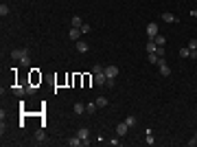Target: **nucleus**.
<instances>
[{
  "instance_id": "1",
  "label": "nucleus",
  "mask_w": 197,
  "mask_h": 147,
  "mask_svg": "<svg viewBox=\"0 0 197 147\" xmlns=\"http://www.w3.org/2000/svg\"><path fill=\"white\" fill-rule=\"evenodd\" d=\"M77 136L81 138V145H90L92 140H90V129L88 127H79L77 129Z\"/></svg>"
},
{
  "instance_id": "2",
  "label": "nucleus",
  "mask_w": 197,
  "mask_h": 147,
  "mask_svg": "<svg viewBox=\"0 0 197 147\" xmlns=\"http://www.w3.org/2000/svg\"><path fill=\"white\" fill-rule=\"evenodd\" d=\"M158 70H160V75H162V77H169V75H171V68L166 66L164 57H160V62H158Z\"/></svg>"
},
{
  "instance_id": "3",
  "label": "nucleus",
  "mask_w": 197,
  "mask_h": 147,
  "mask_svg": "<svg viewBox=\"0 0 197 147\" xmlns=\"http://www.w3.org/2000/svg\"><path fill=\"white\" fill-rule=\"evenodd\" d=\"M94 84H96V86H105V84H108V75H105V70L94 73Z\"/></svg>"
},
{
  "instance_id": "4",
  "label": "nucleus",
  "mask_w": 197,
  "mask_h": 147,
  "mask_svg": "<svg viewBox=\"0 0 197 147\" xmlns=\"http://www.w3.org/2000/svg\"><path fill=\"white\" fill-rule=\"evenodd\" d=\"M156 35H158V22H149V24H147V38L153 40Z\"/></svg>"
},
{
  "instance_id": "5",
  "label": "nucleus",
  "mask_w": 197,
  "mask_h": 147,
  "mask_svg": "<svg viewBox=\"0 0 197 147\" xmlns=\"http://www.w3.org/2000/svg\"><path fill=\"white\" fill-rule=\"evenodd\" d=\"M103 70H105L108 79H116V77H118V73H121V70H118V66H108V68H103Z\"/></svg>"
},
{
  "instance_id": "6",
  "label": "nucleus",
  "mask_w": 197,
  "mask_h": 147,
  "mask_svg": "<svg viewBox=\"0 0 197 147\" xmlns=\"http://www.w3.org/2000/svg\"><path fill=\"white\" fill-rule=\"evenodd\" d=\"M81 35H83V33H81V29H74V27H72V29H70V33H68V38H70L72 42H79V40H81Z\"/></svg>"
},
{
  "instance_id": "7",
  "label": "nucleus",
  "mask_w": 197,
  "mask_h": 147,
  "mask_svg": "<svg viewBox=\"0 0 197 147\" xmlns=\"http://www.w3.org/2000/svg\"><path fill=\"white\" fill-rule=\"evenodd\" d=\"M74 48L79 51V53H88V42H83V40H79V42H74Z\"/></svg>"
},
{
  "instance_id": "8",
  "label": "nucleus",
  "mask_w": 197,
  "mask_h": 147,
  "mask_svg": "<svg viewBox=\"0 0 197 147\" xmlns=\"http://www.w3.org/2000/svg\"><path fill=\"white\" fill-rule=\"evenodd\" d=\"M127 129H129V125H127L125 121L116 125V134H118V136H125V134H127Z\"/></svg>"
},
{
  "instance_id": "9",
  "label": "nucleus",
  "mask_w": 197,
  "mask_h": 147,
  "mask_svg": "<svg viewBox=\"0 0 197 147\" xmlns=\"http://www.w3.org/2000/svg\"><path fill=\"white\" fill-rule=\"evenodd\" d=\"M145 51H147V53H156V51H158V44H156L153 40H149L147 46H145Z\"/></svg>"
},
{
  "instance_id": "10",
  "label": "nucleus",
  "mask_w": 197,
  "mask_h": 147,
  "mask_svg": "<svg viewBox=\"0 0 197 147\" xmlns=\"http://www.w3.org/2000/svg\"><path fill=\"white\" fill-rule=\"evenodd\" d=\"M20 62H22V66H29V62H31V59H29V51H26V48H22V55H20Z\"/></svg>"
},
{
  "instance_id": "11",
  "label": "nucleus",
  "mask_w": 197,
  "mask_h": 147,
  "mask_svg": "<svg viewBox=\"0 0 197 147\" xmlns=\"http://www.w3.org/2000/svg\"><path fill=\"white\" fill-rule=\"evenodd\" d=\"M96 110H98V105H96V101H94V103H85V112H88V114H94Z\"/></svg>"
},
{
  "instance_id": "12",
  "label": "nucleus",
  "mask_w": 197,
  "mask_h": 147,
  "mask_svg": "<svg viewBox=\"0 0 197 147\" xmlns=\"http://www.w3.org/2000/svg\"><path fill=\"white\" fill-rule=\"evenodd\" d=\"M162 20H164V22H175L177 18H175L173 13H169V11H164V13H162Z\"/></svg>"
},
{
  "instance_id": "13",
  "label": "nucleus",
  "mask_w": 197,
  "mask_h": 147,
  "mask_svg": "<svg viewBox=\"0 0 197 147\" xmlns=\"http://www.w3.org/2000/svg\"><path fill=\"white\" fill-rule=\"evenodd\" d=\"M153 42H156V44H158V46H164V44H166V38H164V35H160V33H158V35H156V38H153Z\"/></svg>"
},
{
  "instance_id": "14",
  "label": "nucleus",
  "mask_w": 197,
  "mask_h": 147,
  "mask_svg": "<svg viewBox=\"0 0 197 147\" xmlns=\"http://www.w3.org/2000/svg\"><path fill=\"white\" fill-rule=\"evenodd\" d=\"M74 114H85V103H74Z\"/></svg>"
},
{
  "instance_id": "15",
  "label": "nucleus",
  "mask_w": 197,
  "mask_h": 147,
  "mask_svg": "<svg viewBox=\"0 0 197 147\" xmlns=\"http://www.w3.org/2000/svg\"><path fill=\"white\" fill-rule=\"evenodd\" d=\"M68 145H70V147H79V145H81V138H79V136H72V138L68 140Z\"/></svg>"
},
{
  "instance_id": "16",
  "label": "nucleus",
  "mask_w": 197,
  "mask_h": 147,
  "mask_svg": "<svg viewBox=\"0 0 197 147\" xmlns=\"http://www.w3.org/2000/svg\"><path fill=\"white\" fill-rule=\"evenodd\" d=\"M81 24H83V20H81L79 16H74V18H72V27H74V29H81Z\"/></svg>"
},
{
  "instance_id": "17",
  "label": "nucleus",
  "mask_w": 197,
  "mask_h": 147,
  "mask_svg": "<svg viewBox=\"0 0 197 147\" xmlns=\"http://www.w3.org/2000/svg\"><path fill=\"white\" fill-rule=\"evenodd\" d=\"M160 62V55L158 53H149V64H158Z\"/></svg>"
},
{
  "instance_id": "18",
  "label": "nucleus",
  "mask_w": 197,
  "mask_h": 147,
  "mask_svg": "<svg viewBox=\"0 0 197 147\" xmlns=\"http://www.w3.org/2000/svg\"><path fill=\"white\" fill-rule=\"evenodd\" d=\"M13 92H16V97H24V94H26V88L18 86V88H13Z\"/></svg>"
},
{
  "instance_id": "19",
  "label": "nucleus",
  "mask_w": 197,
  "mask_h": 147,
  "mask_svg": "<svg viewBox=\"0 0 197 147\" xmlns=\"http://www.w3.org/2000/svg\"><path fill=\"white\" fill-rule=\"evenodd\" d=\"M96 105H98V108H105V105H108V99H105V97H98V99H96Z\"/></svg>"
},
{
  "instance_id": "20",
  "label": "nucleus",
  "mask_w": 197,
  "mask_h": 147,
  "mask_svg": "<svg viewBox=\"0 0 197 147\" xmlns=\"http://www.w3.org/2000/svg\"><path fill=\"white\" fill-rule=\"evenodd\" d=\"M125 123H127L129 127H134V125H136V116H134V114H132V116H127V119H125Z\"/></svg>"
},
{
  "instance_id": "21",
  "label": "nucleus",
  "mask_w": 197,
  "mask_h": 147,
  "mask_svg": "<svg viewBox=\"0 0 197 147\" xmlns=\"http://www.w3.org/2000/svg\"><path fill=\"white\" fill-rule=\"evenodd\" d=\"M0 16H2V18L9 16V7H7V5H0Z\"/></svg>"
},
{
  "instance_id": "22",
  "label": "nucleus",
  "mask_w": 197,
  "mask_h": 147,
  "mask_svg": "<svg viewBox=\"0 0 197 147\" xmlns=\"http://www.w3.org/2000/svg\"><path fill=\"white\" fill-rule=\"evenodd\" d=\"M190 55V48L186 46V48H180V57H188Z\"/></svg>"
},
{
  "instance_id": "23",
  "label": "nucleus",
  "mask_w": 197,
  "mask_h": 147,
  "mask_svg": "<svg viewBox=\"0 0 197 147\" xmlns=\"http://www.w3.org/2000/svg\"><path fill=\"white\" fill-rule=\"evenodd\" d=\"M35 138H37V140H40V143H42V140H44V138H46V136H44V129H37V134H35Z\"/></svg>"
},
{
  "instance_id": "24",
  "label": "nucleus",
  "mask_w": 197,
  "mask_h": 147,
  "mask_svg": "<svg viewBox=\"0 0 197 147\" xmlns=\"http://www.w3.org/2000/svg\"><path fill=\"white\" fill-rule=\"evenodd\" d=\"M145 143H147V145H153V143H156V140H153V134H151V132H147V140H145Z\"/></svg>"
},
{
  "instance_id": "25",
  "label": "nucleus",
  "mask_w": 197,
  "mask_h": 147,
  "mask_svg": "<svg viewBox=\"0 0 197 147\" xmlns=\"http://www.w3.org/2000/svg\"><path fill=\"white\" fill-rule=\"evenodd\" d=\"M118 143H121V136H118V134H116V136H114V138H110V145H114V147H116V145H118Z\"/></svg>"
},
{
  "instance_id": "26",
  "label": "nucleus",
  "mask_w": 197,
  "mask_h": 147,
  "mask_svg": "<svg viewBox=\"0 0 197 147\" xmlns=\"http://www.w3.org/2000/svg\"><path fill=\"white\" fill-rule=\"evenodd\" d=\"M81 33H83V35H85V33H90V24H85V22H83V24H81Z\"/></svg>"
},
{
  "instance_id": "27",
  "label": "nucleus",
  "mask_w": 197,
  "mask_h": 147,
  "mask_svg": "<svg viewBox=\"0 0 197 147\" xmlns=\"http://www.w3.org/2000/svg\"><path fill=\"white\" fill-rule=\"evenodd\" d=\"M188 48H190V51H197V40H190V42H188Z\"/></svg>"
},
{
  "instance_id": "28",
  "label": "nucleus",
  "mask_w": 197,
  "mask_h": 147,
  "mask_svg": "<svg viewBox=\"0 0 197 147\" xmlns=\"http://www.w3.org/2000/svg\"><path fill=\"white\" fill-rule=\"evenodd\" d=\"M188 145H190V147H195V145H197V132H195V136L188 140Z\"/></svg>"
},
{
  "instance_id": "29",
  "label": "nucleus",
  "mask_w": 197,
  "mask_h": 147,
  "mask_svg": "<svg viewBox=\"0 0 197 147\" xmlns=\"http://www.w3.org/2000/svg\"><path fill=\"white\" fill-rule=\"evenodd\" d=\"M190 59H197V51H190V55H188Z\"/></svg>"
},
{
  "instance_id": "30",
  "label": "nucleus",
  "mask_w": 197,
  "mask_h": 147,
  "mask_svg": "<svg viewBox=\"0 0 197 147\" xmlns=\"http://www.w3.org/2000/svg\"><path fill=\"white\" fill-rule=\"evenodd\" d=\"M190 16H195V18H197V9H193V11H190Z\"/></svg>"
}]
</instances>
